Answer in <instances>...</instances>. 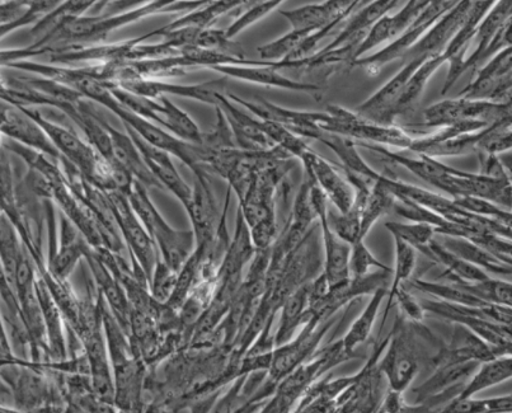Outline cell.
<instances>
[{
  "label": "cell",
  "mask_w": 512,
  "mask_h": 413,
  "mask_svg": "<svg viewBox=\"0 0 512 413\" xmlns=\"http://www.w3.org/2000/svg\"><path fill=\"white\" fill-rule=\"evenodd\" d=\"M98 300H100L108 355H110L112 373H114L117 410L143 412V394L149 368L135 353L128 333L111 312L100 290H98Z\"/></svg>",
  "instance_id": "cell-1"
},
{
  "label": "cell",
  "mask_w": 512,
  "mask_h": 413,
  "mask_svg": "<svg viewBox=\"0 0 512 413\" xmlns=\"http://www.w3.org/2000/svg\"><path fill=\"white\" fill-rule=\"evenodd\" d=\"M128 197L136 215L142 220L150 237L157 244L159 256L173 270L180 272L196 248L194 229L192 231H177L171 227L159 210L155 208L153 201L150 200L148 187L138 180H135Z\"/></svg>",
  "instance_id": "cell-2"
},
{
  "label": "cell",
  "mask_w": 512,
  "mask_h": 413,
  "mask_svg": "<svg viewBox=\"0 0 512 413\" xmlns=\"http://www.w3.org/2000/svg\"><path fill=\"white\" fill-rule=\"evenodd\" d=\"M355 356L346 353L342 340L317 350L309 360L299 365L294 372L277 384L274 396L263 406V413H286L297 408L307 389L336 366L346 363Z\"/></svg>",
  "instance_id": "cell-3"
},
{
  "label": "cell",
  "mask_w": 512,
  "mask_h": 413,
  "mask_svg": "<svg viewBox=\"0 0 512 413\" xmlns=\"http://www.w3.org/2000/svg\"><path fill=\"white\" fill-rule=\"evenodd\" d=\"M336 321V317L327 319V321H319L317 318L308 317L298 336L272 350L269 374H267V378L260 388L262 396L267 398L274 396L277 384L288 377L291 372H294L299 365H302L316 354L319 344Z\"/></svg>",
  "instance_id": "cell-4"
},
{
  "label": "cell",
  "mask_w": 512,
  "mask_h": 413,
  "mask_svg": "<svg viewBox=\"0 0 512 413\" xmlns=\"http://www.w3.org/2000/svg\"><path fill=\"white\" fill-rule=\"evenodd\" d=\"M318 227L319 223L313 225L302 243L286 256L275 285L267 289L263 295V299H266L276 312L280 311L281 305L291 294L321 275L319 271L323 269L324 255H321V246H319Z\"/></svg>",
  "instance_id": "cell-5"
},
{
  "label": "cell",
  "mask_w": 512,
  "mask_h": 413,
  "mask_svg": "<svg viewBox=\"0 0 512 413\" xmlns=\"http://www.w3.org/2000/svg\"><path fill=\"white\" fill-rule=\"evenodd\" d=\"M410 326L411 321L403 314L397 316L391 331V341L379 361V368L388 379L389 388L403 393L420 372L415 337Z\"/></svg>",
  "instance_id": "cell-6"
},
{
  "label": "cell",
  "mask_w": 512,
  "mask_h": 413,
  "mask_svg": "<svg viewBox=\"0 0 512 413\" xmlns=\"http://www.w3.org/2000/svg\"><path fill=\"white\" fill-rule=\"evenodd\" d=\"M114 210L117 225L122 238L128 246L131 261L138 262L150 281L153 278L155 265L159 260L157 244L150 237L142 220L136 215L128 195L119 190L105 191Z\"/></svg>",
  "instance_id": "cell-7"
},
{
  "label": "cell",
  "mask_w": 512,
  "mask_h": 413,
  "mask_svg": "<svg viewBox=\"0 0 512 413\" xmlns=\"http://www.w3.org/2000/svg\"><path fill=\"white\" fill-rule=\"evenodd\" d=\"M295 166L294 158L257 172L246 194L239 199L248 227L262 223H277L275 196L281 182Z\"/></svg>",
  "instance_id": "cell-8"
},
{
  "label": "cell",
  "mask_w": 512,
  "mask_h": 413,
  "mask_svg": "<svg viewBox=\"0 0 512 413\" xmlns=\"http://www.w3.org/2000/svg\"><path fill=\"white\" fill-rule=\"evenodd\" d=\"M391 341V332L374 347L364 368L356 373L355 383L337 397V412L344 413H370L378 412L382 403L383 373L379 368L385 349Z\"/></svg>",
  "instance_id": "cell-9"
},
{
  "label": "cell",
  "mask_w": 512,
  "mask_h": 413,
  "mask_svg": "<svg viewBox=\"0 0 512 413\" xmlns=\"http://www.w3.org/2000/svg\"><path fill=\"white\" fill-rule=\"evenodd\" d=\"M504 119L505 102L464 97L435 103L422 112V125L431 129L446 128L463 121H483L487 125L504 126Z\"/></svg>",
  "instance_id": "cell-10"
},
{
  "label": "cell",
  "mask_w": 512,
  "mask_h": 413,
  "mask_svg": "<svg viewBox=\"0 0 512 413\" xmlns=\"http://www.w3.org/2000/svg\"><path fill=\"white\" fill-rule=\"evenodd\" d=\"M126 106L135 114L176 135L177 138L195 144L203 143V131L200 130L189 114H186L167 96L149 98L130 95L126 100Z\"/></svg>",
  "instance_id": "cell-11"
},
{
  "label": "cell",
  "mask_w": 512,
  "mask_h": 413,
  "mask_svg": "<svg viewBox=\"0 0 512 413\" xmlns=\"http://www.w3.org/2000/svg\"><path fill=\"white\" fill-rule=\"evenodd\" d=\"M393 271L377 270L363 276V278H350L342 283L330 285L327 292L313 302L309 303L308 317L319 321H327L355 299L371 295L382 286H388L389 276Z\"/></svg>",
  "instance_id": "cell-12"
},
{
  "label": "cell",
  "mask_w": 512,
  "mask_h": 413,
  "mask_svg": "<svg viewBox=\"0 0 512 413\" xmlns=\"http://www.w3.org/2000/svg\"><path fill=\"white\" fill-rule=\"evenodd\" d=\"M293 67V61L261 59L260 63L255 65H216L210 69L224 77L236 78L239 81L257 84V86L289 89V91L309 93V95L321 98L322 88L318 84L295 81L279 72L280 69L291 70Z\"/></svg>",
  "instance_id": "cell-13"
},
{
  "label": "cell",
  "mask_w": 512,
  "mask_h": 413,
  "mask_svg": "<svg viewBox=\"0 0 512 413\" xmlns=\"http://www.w3.org/2000/svg\"><path fill=\"white\" fill-rule=\"evenodd\" d=\"M481 363L478 361H464V363L450 364L435 368L431 375L420 387L413 389L416 405H424L427 410L440 405L443 401H450L462 393L465 384L477 372Z\"/></svg>",
  "instance_id": "cell-14"
},
{
  "label": "cell",
  "mask_w": 512,
  "mask_h": 413,
  "mask_svg": "<svg viewBox=\"0 0 512 413\" xmlns=\"http://www.w3.org/2000/svg\"><path fill=\"white\" fill-rule=\"evenodd\" d=\"M0 131L8 139L44 153L45 156L61 162L63 156L39 122L27 115L20 106L2 100L0 106Z\"/></svg>",
  "instance_id": "cell-15"
},
{
  "label": "cell",
  "mask_w": 512,
  "mask_h": 413,
  "mask_svg": "<svg viewBox=\"0 0 512 413\" xmlns=\"http://www.w3.org/2000/svg\"><path fill=\"white\" fill-rule=\"evenodd\" d=\"M426 58L427 56H422V58L408 60L406 67L394 75L391 81L385 83L378 92L361 103L356 112L375 124L394 125V121L399 117L398 105L407 83Z\"/></svg>",
  "instance_id": "cell-16"
},
{
  "label": "cell",
  "mask_w": 512,
  "mask_h": 413,
  "mask_svg": "<svg viewBox=\"0 0 512 413\" xmlns=\"http://www.w3.org/2000/svg\"><path fill=\"white\" fill-rule=\"evenodd\" d=\"M111 87H119L134 93V95L149 98L163 96L191 98V100L215 107L216 102H218L219 93H224V89L227 87V81L223 78L185 86V84L167 82L166 79H133V81L122 82Z\"/></svg>",
  "instance_id": "cell-17"
},
{
  "label": "cell",
  "mask_w": 512,
  "mask_h": 413,
  "mask_svg": "<svg viewBox=\"0 0 512 413\" xmlns=\"http://www.w3.org/2000/svg\"><path fill=\"white\" fill-rule=\"evenodd\" d=\"M124 128L131 135V138L134 139L136 147L142 153L150 172L161 182L163 189L172 192L180 200L183 208H189L192 195H194V189L187 185L180 173H178L175 163H173L171 158L172 154L145 142L142 136L136 134L129 126L124 125Z\"/></svg>",
  "instance_id": "cell-18"
},
{
  "label": "cell",
  "mask_w": 512,
  "mask_h": 413,
  "mask_svg": "<svg viewBox=\"0 0 512 413\" xmlns=\"http://www.w3.org/2000/svg\"><path fill=\"white\" fill-rule=\"evenodd\" d=\"M300 161L304 170L310 172L337 211L346 213L351 209L355 201V190L347 178L342 177L331 163L319 157L312 149Z\"/></svg>",
  "instance_id": "cell-19"
},
{
  "label": "cell",
  "mask_w": 512,
  "mask_h": 413,
  "mask_svg": "<svg viewBox=\"0 0 512 413\" xmlns=\"http://www.w3.org/2000/svg\"><path fill=\"white\" fill-rule=\"evenodd\" d=\"M224 112L239 148L244 150H265L276 147L262 129V121L246 109L230 100L225 93H219L216 106Z\"/></svg>",
  "instance_id": "cell-20"
},
{
  "label": "cell",
  "mask_w": 512,
  "mask_h": 413,
  "mask_svg": "<svg viewBox=\"0 0 512 413\" xmlns=\"http://www.w3.org/2000/svg\"><path fill=\"white\" fill-rule=\"evenodd\" d=\"M495 358L497 356L493 353L492 347L477 333L462 323H454L452 341L449 345L440 347L438 354L432 358V364L435 368L464 361H478L482 364Z\"/></svg>",
  "instance_id": "cell-21"
},
{
  "label": "cell",
  "mask_w": 512,
  "mask_h": 413,
  "mask_svg": "<svg viewBox=\"0 0 512 413\" xmlns=\"http://www.w3.org/2000/svg\"><path fill=\"white\" fill-rule=\"evenodd\" d=\"M209 176L206 173L194 175V195L189 208L186 209L195 232L196 243L214 241L218 233L220 219Z\"/></svg>",
  "instance_id": "cell-22"
},
{
  "label": "cell",
  "mask_w": 512,
  "mask_h": 413,
  "mask_svg": "<svg viewBox=\"0 0 512 413\" xmlns=\"http://www.w3.org/2000/svg\"><path fill=\"white\" fill-rule=\"evenodd\" d=\"M84 260L87 261L92 278L95 280L98 290L105 297L108 307L129 336L131 305L124 288L114 274L108 270V267L103 264L91 244L87 248Z\"/></svg>",
  "instance_id": "cell-23"
},
{
  "label": "cell",
  "mask_w": 512,
  "mask_h": 413,
  "mask_svg": "<svg viewBox=\"0 0 512 413\" xmlns=\"http://www.w3.org/2000/svg\"><path fill=\"white\" fill-rule=\"evenodd\" d=\"M37 298L40 300L42 313H44L46 335L50 349V360L45 363H59L69 358L67 337H65V319L59 305L56 304L53 294L40 275L36 276L35 284Z\"/></svg>",
  "instance_id": "cell-24"
},
{
  "label": "cell",
  "mask_w": 512,
  "mask_h": 413,
  "mask_svg": "<svg viewBox=\"0 0 512 413\" xmlns=\"http://www.w3.org/2000/svg\"><path fill=\"white\" fill-rule=\"evenodd\" d=\"M103 125L111 136L112 152H114L116 161L126 168L135 180L142 182L148 189L149 187H155V189L164 190L161 182L150 172L142 153L136 147L134 139L131 138L128 131L122 133V131L115 129L110 122L105 120V117H103Z\"/></svg>",
  "instance_id": "cell-25"
},
{
  "label": "cell",
  "mask_w": 512,
  "mask_h": 413,
  "mask_svg": "<svg viewBox=\"0 0 512 413\" xmlns=\"http://www.w3.org/2000/svg\"><path fill=\"white\" fill-rule=\"evenodd\" d=\"M443 244L444 247L448 248L449 251L455 253L459 257L464 258L465 261L471 262V264L481 267L486 272H491L495 275H512V267L501 261L499 257H496L486 248L479 246L474 243L471 239L462 237L452 236H440L436 238Z\"/></svg>",
  "instance_id": "cell-26"
},
{
  "label": "cell",
  "mask_w": 512,
  "mask_h": 413,
  "mask_svg": "<svg viewBox=\"0 0 512 413\" xmlns=\"http://www.w3.org/2000/svg\"><path fill=\"white\" fill-rule=\"evenodd\" d=\"M309 284L290 295L280 308L279 330L274 337L275 347L293 339L295 332L307 322L309 309Z\"/></svg>",
  "instance_id": "cell-27"
},
{
  "label": "cell",
  "mask_w": 512,
  "mask_h": 413,
  "mask_svg": "<svg viewBox=\"0 0 512 413\" xmlns=\"http://www.w3.org/2000/svg\"><path fill=\"white\" fill-rule=\"evenodd\" d=\"M388 290V286H382L377 292L371 294L370 302L352 323L342 339L347 354L356 356V350L369 340L375 322H377L380 307H382L383 300L387 298Z\"/></svg>",
  "instance_id": "cell-28"
},
{
  "label": "cell",
  "mask_w": 512,
  "mask_h": 413,
  "mask_svg": "<svg viewBox=\"0 0 512 413\" xmlns=\"http://www.w3.org/2000/svg\"><path fill=\"white\" fill-rule=\"evenodd\" d=\"M512 378V356H499L479 365L477 372L465 384L459 397H474L488 388L499 386Z\"/></svg>",
  "instance_id": "cell-29"
},
{
  "label": "cell",
  "mask_w": 512,
  "mask_h": 413,
  "mask_svg": "<svg viewBox=\"0 0 512 413\" xmlns=\"http://www.w3.org/2000/svg\"><path fill=\"white\" fill-rule=\"evenodd\" d=\"M430 250L435 264H441L446 267L443 275L444 279L454 278L467 281V283H478V281L490 278L481 267L473 265L471 262L465 261L464 258L455 255L436 238L432 239Z\"/></svg>",
  "instance_id": "cell-30"
},
{
  "label": "cell",
  "mask_w": 512,
  "mask_h": 413,
  "mask_svg": "<svg viewBox=\"0 0 512 413\" xmlns=\"http://www.w3.org/2000/svg\"><path fill=\"white\" fill-rule=\"evenodd\" d=\"M0 244H2L0 247V262H2L0 275L16 292L17 267L23 252V243L16 227L4 214L0 218Z\"/></svg>",
  "instance_id": "cell-31"
},
{
  "label": "cell",
  "mask_w": 512,
  "mask_h": 413,
  "mask_svg": "<svg viewBox=\"0 0 512 413\" xmlns=\"http://www.w3.org/2000/svg\"><path fill=\"white\" fill-rule=\"evenodd\" d=\"M445 63L446 59L444 53L429 55L422 61L420 67H418L410 81H408L401 101H399L398 116L410 114V112L415 109L432 75Z\"/></svg>",
  "instance_id": "cell-32"
},
{
  "label": "cell",
  "mask_w": 512,
  "mask_h": 413,
  "mask_svg": "<svg viewBox=\"0 0 512 413\" xmlns=\"http://www.w3.org/2000/svg\"><path fill=\"white\" fill-rule=\"evenodd\" d=\"M394 250H396V262H394L393 281L391 289L388 290V303L385 307L382 326L387 321L388 314L391 312L394 303V295L407 280L411 279L413 271L417 264V250L411 244L402 241L401 238L393 237Z\"/></svg>",
  "instance_id": "cell-33"
},
{
  "label": "cell",
  "mask_w": 512,
  "mask_h": 413,
  "mask_svg": "<svg viewBox=\"0 0 512 413\" xmlns=\"http://www.w3.org/2000/svg\"><path fill=\"white\" fill-rule=\"evenodd\" d=\"M385 228L391 232L393 237L401 238L402 241L416 248L417 252H421L422 255L434 261L430 243L435 238L436 231L432 225L422 222H412L410 224L389 222L385 224Z\"/></svg>",
  "instance_id": "cell-34"
},
{
  "label": "cell",
  "mask_w": 512,
  "mask_h": 413,
  "mask_svg": "<svg viewBox=\"0 0 512 413\" xmlns=\"http://www.w3.org/2000/svg\"><path fill=\"white\" fill-rule=\"evenodd\" d=\"M194 46L216 51V53L237 56V58H246L242 46L228 36L227 30H218L213 27L200 28Z\"/></svg>",
  "instance_id": "cell-35"
},
{
  "label": "cell",
  "mask_w": 512,
  "mask_h": 413,
  "mask_svg": "<svg viewBox=\"0 0 512 413\" xmlns=\"http://www.w3.org/2000/svg\"><path fill=\"white\" fill-rule=\"evenodd\" d=\"M26 6V13L20 20L12 23V25L0 27V35L4 37L12 34L13 31L20 30L22 27L37 25L40 21L53 13L56 8H59L65 0H22Z\"/></svg>",
  "instance_id": "cell-36"
},
{
  "label": "cell",
  "mask_w": 512,
  "mask_h": 413,
  "mask_svg": "<svg viewBox=\"0 0 512 413\" xmlns=\"http://www.w3.org/2000/svg\"><path fill=\"white\" fill-rule=\"evenodd\" d=\"M393 271L391 267L384 265L373 255L365 244V239H361L351 246L350 253V276L351 278H363V276L373 272L371 270Z\"/></svg>",
  "instance_id": "cell-37"
},
{
  "label": "cell",
  "mask_w": 512,
  "mask_h": 413,
  "mask_svg": "<svg viewBox=\"0 0 512 413\" xmlns=\"http://www.w3.org/2000/svg\"><path fill=\"white\" fill-rule=\"evenodd\" d=\"M308 36H310L308 32L293 30L290 34L281 37L279 40L260 46L257 51L262 60H284L288 58L291 53H294Z\"/></svg>",
  "instance_id": "cell-38"
},
{
  "label": "cell",
  "mask_w": 512,
  "mask_h": 413,
  "mask_svg": "<svg viewBox=\"0 0 512 413\" xmlns=\"http://www.w3.org/2000/svg\"><path fill=\"white\" fill-rule=\"evenodd\" d=\"M177 280L178 271L173 270L159 256L152 281H150V292H152L153 298L159 303L166 304L175 292Z\"/></svg>",
  "instance_id": "cell-39"
},
{
  "label": "cell",
  "mask_w": 512,
  "mask_h": 413,
  "mask_svg": "<svg viewBox=\"0 0 512 413\" xmlns=\"http://www.w3.org/2000/svg\"><path fill=\"white\" fill-rule=\"evenodd\" d=\"M394 300H397L401 314H403L408 321L413 323L422 322L426 313L424 305H422L421 300H418L415 295L408 292L405 285H402L401 288L398 289V292L394 295Z\"/></svg>",
  "instance_id": "cell-40"
},
{
  "label": "cell",
  "mask_w": 512,
  "mask_h": 413,
  "mask_svg": "<svg viewBox=\"0 0 512 413\" xmlns=\"http://www.w3.org/2000/svg\"><path fill=\"white\" fill-rule=\"evenodd\" d=\"M427 408L424 405H408L403 397V392L394 391L389 388L387 393L384 394L382 403L378 408V412L382 413H415V412H427Z\"/></svg>",
  "instance_id": "cell-41"
},
{
  "label": "cell",
  "mask_w": 512,
  "mask_h": 413,
  "mask_svg": "<svg viewBox=\"0 0 512 413\" xmlns=\"http://www.w3.org/2000/svg\"><path fill=\"white\" fill-rule=\"evenodd\" d=\"M443 413H485L488 412L487 400H476L474 397H455L450 400Z\"/></svg>",
  "instance_id": "cell-42"
},
{
  "label": "cell",
  "mask_w": 512,
  "mask_h": 413,
  "mask_svg": "<svg viewBox=\"0 0 512 413\" xmlns=\"http://www.w3.org/2000/svg\"><path fill=\"white\" fill-rule=\"evenodd\" d=\"M500 161L502 163V166H504L507 176H509L510 181L512 183V152L509 150V152L501 153L499 154Z\"/></svg>",
  "instance_id": "cell-43"
}]
</instances>
